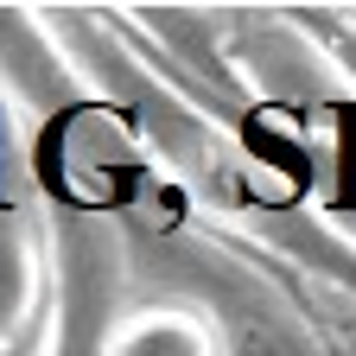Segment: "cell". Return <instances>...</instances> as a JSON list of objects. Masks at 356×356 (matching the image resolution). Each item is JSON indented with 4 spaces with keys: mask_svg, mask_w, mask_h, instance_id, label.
I'll use <instances>...</instances> for the list:
<instances>
[{
    "mask_svg": "<svg viewBox=\"0 0 356 356\" xmlns=\"http://www.w3.org/2000/svg\"><path fill=\"white\" fill-rule=\"evenodd\" d=\"M222 44H229L236 76L254 83V96L286 102L299 115H312V108H350L343 102L350 70H337V58L325 51V44L305 38L299 26H286L280 13H236Z\"/></svg>",
    "mask_w": 356,
    "mask_h": 356,
    "instance_id": "obj_1",
    "label": "cell"
},
{
    "mask_svg": "<svg viewBox=\"0 0 356 356\" xmlns=\"http://www.w3.org/2000/svg\"><path fill=\"white\" fill-rule=\"evenodd\" d=\"M83 70L70 64L64 38H51V19L26 7H0V89L26 102L38 121H64L83 108Z\"/></svg>",
    "mask_w": 356,
    "mask_h": 356,
    "instance_id": "obj_2",
    "label": "cell"
},
{
    "mask_svg": "<svg viewBox=\"0 0 356 356\" xmlns=\"http://www.w3.org/2000/svg\"><path fill=\"white\" fill-rule=\"evenodd\" d=\"M102 356H222V331L185 299H147L108 325Z\"/></svg>",
    "mask_w": 356,
    "mask_h": 356,
    "instance_id": "obj_3",
    "label": "cell"
},
{
    "mask_svg": "<svg viewBox=\"0 0 356 356\" xmlns=\"http://www.w3.org/2000/svg\"><path fill=\"white\" fill-rule=\"evenodd\" d=\"M38 293H44V261L38 242L19 222L13 204H0V356H19L38 318Z\"/></svg>",
    "mask_w": 356,
    "mask_h": 356,
    "instance_id": "obj_4",
    "label": "cell"
}]
</instances>
